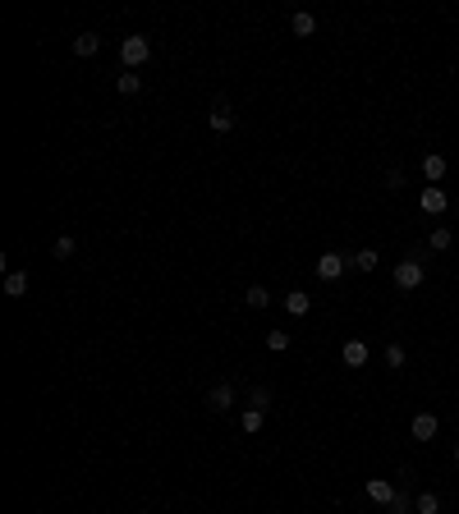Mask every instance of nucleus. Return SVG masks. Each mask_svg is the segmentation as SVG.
Returning <instances> with one entry per match:
<instances>
[{"label":"nucleus","instance_id":"9","mask_svg":"<svg viewBox=\"0 0 459 514\" xmlns=\"http://www.w3.org/2000/svg\"><path fill=\"white\" fill-rule=\"evenodd\" d=\"M340 358H345L349 367H363V363H367V345H363V340H349L345 349H340Z\"/></svg>","mask_w":459,"mask_h":514},{"label":"nucleus","instance_id":"16","mask_svg":"<svg viewBox=\"0 0 459 514\" xmlns=\"http://www.w3.org/2000/svg\"><path fill=\"white\" fill-rule=\"evenodd\" d=\"M120 92H124V96H138V92H143V79H138V69L120 74Z\"/></svg>","mask_w":459,"mask_h":514},{"label":"nucleus","instance_id":"12","mask_svg":"<svg viewBox=\"0 0 459 514\" xmlns=\"http://www.w3.org/2000/svg\"><path fill=\"white\" fill-rule=\"evenodd\" d=\"M377 262H382V253H377V248H358V253L349 257V267H358V271H377Z\"/></svg>","mask_w":459,"mask_h":514},{"label":"nucleus","instance_id":"25","mask_svg":"<svg viewBox=\"0 0 459 514\" xmlns=\"http://www.w3.org/2000/svg\"><path fill=\"white\" fill-rule=\"evenodd\" d=\"M386 363H390V367H404V349L390 345V349H386Z\"/></svg>","mask_w":459,"mask_h":514},{"label":"nucleus","instance_id":"24","mask_svg":"<svg viewBox=\"0 0 459 514\" xmlns=\"http://www.w3.org/2000/svg\"><path fill=\"white\" fill-rule=\"evenodd\" d=\"M51 253L60 257V262H65V257H74V239H70V235H60V239H55V248H51Z\"/></svg>","mask_w":459,"mask_h":514},{"label":"nucleus","instance_id":"26","mask_svg":"<svg viewBox=\"0 0 459 514\" xmlns=\"http://www.w3.org/2000/svg\"><path fill=\"white\" fill-rule=\"evenodd\" d=\"M455 464H459V445H455Z\"/></svg>","mask_w":459,"mask_h":514},{"label":"nucleus","instance_id":"23","mask_svg":"<svg viewBox=\"0 0 459 514\" xmlns=\"http://www.w3.org/2000/svg\"><path fill=\"white\" fill-rule=\"evenodd\" d=\"M267 303H271L267 289H262V285H248V308H267Z\"/></svg>","mask_w":459,"mask_h":514},{"label":"nucleus","instance_id":"13","mask_svg":"<svg viewBox=\"0 0 459 514\" xmlns=\"http://www.w3.org/2000/svg\"><path fill=\"white\" fill-rule=\"evenodd\" d=\"M5 294L9 298H23L28 294V276H23V271H9V276H5Z\"/></svg>","mask_w":459,"mask_h":514},{"label":"nucleus","instance_id":"21","mask_svg":"<svg viewBox=\"0 0 459 514\" xmlns=\"http://www.w3.org/2000/svg\"><path fill=\"white\" fill-rule=\"evenodd\" d=\"M450 244H455V235H450L446 225H436V230H432V248H436V253H446Z\"/></svg>","mask_w":459,"mask_h":514},{"label":"nucleus","instance_id":"22","mask_svg":"<svg viewBox=\"0 0 459 514\" xmlns=\"http://www.w3.org/2000/svg\"><path fill=\"white\" fill-rule=\"evenodd\" d=\"M414 510V496L409 491H395V501H390V514H409Z\"/></svg>","mask_w":459,"mask_h":514},{"label":"nucleus","instance_id":"6","mask_svg":"<svg viewBox=\"0 0 459 514\" xmlns=\"http://www.w3.org/2000/svg\"><path fill=\"white\" fill-rule=\"evenodd\" d=\"M207 404H211V413H226L230 404H234V386L230 381H221V386H211V395H207Z\"/></svg>","mask_w":459,"mask_h":514},{"label":"nucleus","instance_id":"20","mask_svg":"<svg viewBox=\"0 0 459 514\" xmlns=\"http://www.w3.org/2000/svg\"><path fill=\"white\" fill-rule=\"evenodd\" d=\"M248 409H262V413L271 409V391H267V386H258V391L248 395Z\"/></svg>","mask_w":459,"mask_h":514},{"label":"nucleus","instance_id":"1","mask_svg":"<svg viewBox=\"0 0 459 514\" xmlns=\"http://www.w3.org/2000/svg\"><path fill=\"white\" fill-rule=\"evenodd\" d=\"M120 60L129 65V69H143V65L152 60V42H148V37H143V33L124 37V42H120Z\"/></svg>","mask_w":459,"mask_h":514},{"label":"nucleus","instance_id":"2","mask_svg":"<svg viewBox=\"0 0 459 514\" xmlns=\"http://www.w3.org/2000/svg\"><path fill=\"white\" fill-rule=\"evenodd\" d=\"M418 207H423L427 211V216H446V207H450V202H446V193H441V184H427V189L423 193H418Z\"/></svg>","mask_w":459,"mask_h":514},{"label":"nucleus","instance_id":"4","mask_svg":"<svg viewBox=\"0 0 459 514\" xmlns=\"http://www.w3.org/2000/svg\"><path fill=\"white\" fill-rule=\"evenodd\" d=\"M395 285L399 289H418V285H423V262H414V257L399 262V267H395Z\"/></svg>","mask_w":459,"mask_h":514},{"label":"nucleus","instance_id":"19","mask_svg":"<svg viewBox=\"0 0 459 514\" xmlns=\"http://www.w3.org/2000/svg\"><path fill=\"white\" fill-rule=\"evenodd\" d=\"M267 349L271 354H285L289 349V331H267Z\"/></svg>","mask_w":459,"mask_h":514},{"label":"nucleus","instance_id":"14","mask_svg":"<svg viewBox=\"0 0 459 514\" xmlns=\"http://www.w3.org/2000/svg\"><path fill=\"white\" fill-rule=\"evenodd\" d=\"M262 423H267V413H262V409H243V418H239V428H243V432H248V436H258V432H262Z\"/></svg>","mask_w":459,"mask_h":514},{"label":"nucleus","instance_id":"17","mask_svg":"<svg viewBox=\"0 0 459 514\" xmlns=\"http://www.w3.org/2000/svg\"><path fill=\"white\" fill-rule=\"evenodd\" d=\"M414 510L418 514H441V501H436L432 491H423V496H414Z\"/></svg>","mask_w":459,"mask_h":514},{"label":"nucleus","instance_id":"7","mask_svg":"<svg viewBox=\"0 0 459 514\" xmlns=\"http://www.w3.org/2000/svg\"><path fill=\"white\" fill-rule=\"evenodd\" d=\"M446 170H450V166H446V157H436V152H427V157H423V174H427V184H441V179H446Z\"/></svg>","mask_w":459,"mask_h":514},{"label":"nucleus","instance_id":"10","mask_svg":"<svg viewBox=\"0 0 459 514\" xmlns=\"http://www.w3.org/2000/svg\"><path fill=\"white\" fill-rule=\"evenodd\" d=\"M96 51H101V37L96 33H78L74 37V55H96Z\"/></svg>","mask_w":459,"mask_h":514},{"label":"nucleus","instance_id":"15","mask_svg":"<svg viewBox=\"0 0 459 514\" xmlns=\"http://www.w3.org/2000/svg\"><path fill=\"white\" fill-rule=\"evenodd\" d=\"M211 129H216V133H230V129H234L230 106H216V111H211Z\"/></svg>","mask_w":459,"mask_h":514},{"label":"nucleus","instance_id":"11","mask_svg":"<svg viewBox=\"0 0 459 514\" xmlns=\"http://www.w3.org/2000/svg\"><path fill=\"white\" fill-rule=\"evenodd\" d=\"M285 308H289V313H294V317H308L312 298L304 294V289H289V294H285Z\"/></svg>","mask_w":459,"mask_h":514},{"label":"nucleus","instance_id":"3","mask_svg":"<svg viewBox=\"0 0 459 514\" xmlns=\"http://www.w3.org/2000/svg\"><path fill=\"white\" fill-rule=\"evenodd\" d=\"M345 267H349L345 253H321L317 257V276L321 280H340V276H345Z\"/></svg>","mask_w":459,"mask_h":514},{"label":"nucleus","instance_id":"8","mask_svg":"<svg viewBox=\"0 0 459 514\" xmlns=\"http://www.w3.org/2000/svg\"><path fill=\"white\" fill-rule=\"evenodd\" d=\"M436 428H441V423H436L432 413H418V418H414V428H409V432H414V441H432V436H436Z\"/></svg>","mask_w":459,"mask_h":514},{"label":"nucleus","instance_id":"5","mask_svg":"<svg viewBox=\"0 0 459 514\" xmlns=\"http://www.w3.org/2000/svg\"><path fill=\"white\" fill-rule=\"evenodd\" d=\"M367 501H372V505H390V501H395V482L367 478Z\"/></svg>","mask_w":459,"mask_h":514},{"label":"nucleus","instance_id":"18","mask_svg":"<svg viewBox=\"0 0 459 514\" xmlns=\"http://www.w3.org/2000/svg\"><path fill=\"white\" fill-rule=\"evenodd\" d=\"M289 28H294V37H312V33H317V18H312V14H294V23H289Z\"/></svg>","mask_w":459,"mask_h":514}]
</instances>
